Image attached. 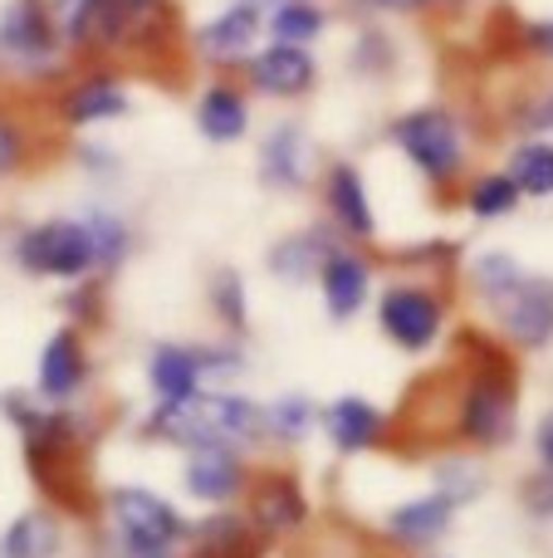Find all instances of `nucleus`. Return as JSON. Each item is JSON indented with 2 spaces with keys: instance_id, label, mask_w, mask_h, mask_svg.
<instances>
[{
  "instance_id": "obj_11",
  "label": "nucleus",
  "mask_w": 553,
  "mask_h": 558,
  "mask_svg": "<svg viewBox=\"0 0 553 558\" xmlns=\"http://www.w3.org/2000/svg\"><path fill=\"white\" fill-rule=\"evenodd\" d=\"M88 377V357H84V338L74 328H59L45 348H39V377L35 392L49 397V402H69V397L84 387Z\"/></svg>"
},
{
  "instance_id": "obj_26",
  "label": "nucleus",
  "mask_w": 553,
  "mask_h": 558,
  "mask_svg": "<svg viewBox=\"0 0 553 558\" xmlns=\"http://www.w3.org/2000/svg\"><path fill=\"white\" fill-rule=\"evenodd\" d=\"M470 275H476V289L490 299V304H495L500 294H509V289H515L519 279H525V270H519V260H515V255H505V251L480 255L476 270H470Z\"/></svg>"
},
{
  "instance_id": "obj_17",
  "label": "nucleus",
  "mask_w": 553,
  "mask_h": 558,
  "mask_svg": "<svg viewBox=\"0 0 553 558\" xmlns=\"http://www.w3.org/2000/svg\"><path fill=\"white\" fill-rule=\"evenodd\" d=\"M64 554V524L54 510H25L0 534V558H59Z\"/></svg>"
},
{
  "instance_id": "obj_1",
  "label": "nucleus",
  "mask_w": 553,
  "mask_h": 558,
  "mask_svg": "<svg viewBox=\"0 0 553 558\" xmlns=\"http://www.w3.org/2000/svg\"><path fill=\"white\" fill-rule=\"evenodd\" d=\"M25 432V461L35 485L45 490L49 505L69 514L94 510V485H88L84 446H78V426L59 412H35V422L20 426Z\"/></svg>"
},
{
  "instance_id": "obj_12",
  "label": "nucleus",
  "mask_w": 553,
  "mask_h": 558,
  "mask_svg": "<svg viewBox=\"0 0 553 558\" xmlns=\"http://www.w3.org/2000/svg\"><path fill=\"white\" fill-rule=\"evenodd\" d=\"M147 383L162 402H192L196 392H206V367H201V353L182 343H162L152 348L147 357Z\"/></svg>"
},
{
  "instance_id": "obj_15",
  "label": "nucleus",
  "mask_w": 553,
  "mask_h": 558,
  "mask_svg": "<svg viewBox=\"0 0 553 558\" xmlns=\"http://www.w3.org/2000/svg\"><path fill=\"white\" fill-rule=\"evenodd\" d=\"M451 514H456V500L451 495H421V500H407L388 514V534L407 549H421V544H437L441 534L451 530Z\"/></svg>"
},
{
  "instance_id": "obj_28",
  "label": "nucleus",
  "mask_w": 553,
  "mask_h": 558,
  "mask_svg": "<svg viewBox=\"0 0 553 558\" xmlns=\"http://www.w3.org/2000/svg\"><path fill=\"white\" fill-rule=\"evenodd\" d=\"M519 206V186L509 177H486L470 186V211L476 216H509Z\"/></svg>"
},
{
  "instance_id": "obj_9",
  "label": "nucleus",
  "mask_w": 553,
  "mask_h": 558,
  "mask_svg": "<svg viewBox=\"0 0 553 558\" xmlns=\"http://www.w3.org/2000/svg\"><path fill=\"white\" fill-rule=\"evenodd\" d=\"M270 534H260L245 514H211L186 534V558H265Z\"/></svg>"
},
{
  "instance_id": "obj_6",
  "label": "nucleus",
  "mask_w": 553,
  "mask_h": 558,
  "mask_svg": "<svg viewBox=\"0 0 553 558\" xmlns=\"http://www.w3.org/2000/svg\"><path fill=\"white\" fill-rule=\"evenodd\" d=\"M378 324L392 343H402L407 353H421V348H431V338L441 333V299L417 284L388 289L382 308H378Z\"/></svg>"
},
{
  "instance_id": "obj_25",
  "label": "nucleus",
  "mask_w": 553,
  "mask_h": 558,
  "mask_svg": "<svg viewBox=\"0 0 553 558\" xmlns=\"http://www.w3.org/2000/svg\"><path fill=\"white\" fill-rule=\"evenodd\" d=\"M270 29H274V45H304V39H314L323 29V10L309 5V0H284L270 15Z\"/></svg>"
},
{
  "instance_id": "obj_33",
  "label": "nucleus",
  "mask_w": 553,
  "mask_h": 558,
  "mask_svg": "<svg viewBox=\"0 0 553 558\" xmlns=\"http://www.w3.org/2000/svg\"><path fill=\"white\" fill-rule=\"evenodd\" d=\"M529 45L544 49V54H553V25H534V29H529Z\"/></svg>"
},
{
  "instance_id": "obj_7",
  "label": "nucleus",
  "mask_w": 553,
  "mask_h": 558,
  "mask_svg": "<svg viewBox=\"0 0 553 558\" xmlns=\"http://www.w3.org/2000/svg\"><path fill=\"white\" fill-rule=\"evenodd\" d=\"M495 308L505 318V333L519 348H544L553 338V279L525 275L509 294L495 299Z\"/></svg>"
},
{
  "instance_id": "obj_18",
  "label": "nucleus",
  "mask_w": 553,
  "mask_h": 558,
  "mask_svg": "<svg viewBox=\"0 0 553 558\" xmlns=\"http://www.w3.org/2000/svg\"><path fill=\"white\" fill-rule=\"evenodd\" d=\"M323 432H329V441L339 446L343 456L368 451L382 436V412L372 402H362V397H339V402L323 412Z\"/></svg>"
},
{
  "instance_id": "obj_8",
  "label": "nucleus",
  "mask_w": 553,
  "mask_h": 558,
  "mask_svg": "<svg viewBox=\"0 0 553 558\" xmlns=\"http://www.w3.org/2000/svg\"><path fill=\"white\" fill-rule=\"evenodd\" d=\"M250 524L260 534H294L309 524V500H304L299 481L294 475H260L250 485Z\"/></svg>"
},
{
  "instance_id": "obj_16",
  "label": "nucleus",
  "mask_w": 553,
  "mask_h": 558,
  "mask_svg": "<svg viewBox=\"0 0 553 558\" xmlns=\"http://www.w3.org/2000/svg\"><path fill=\"white\" fill-rule=\"evenodd\" d=\"M127 88L118 84V78H84V84H74L64 94V104H59V113H64V123L74 128H88V123H108V118H123L127 113Z\"/></svg>"
},
{
  "instance_id": "obj_30",
  "label": "nucleus",
  "mask_w": 553,
  "mask_h": 558,
  "mask_svg": "<svg viewBox=\"0 0 553 558\" xmlns=\"http://www.w3.org/2000/svg\"><path fill=\"white\" fill-rule=\"evenodd\" d=\"M88 231H94V251H98V270H113L127 251V226L118 216H88Z\"/></svg>"
},
{
  "instance_id": "obj_22",
  "label": "nucleus",
  "mask_w": 553,
  "mask_h": 558,
  "mask_svg": "<svg viewBox=\"0 0 553 558\" xmlns=\"http://www.w3.org/2000/svg\"><path fill=\"white\" fill-rule=\"evenodd\" d=\"M329 206H333V216H339L343 231L358 235V241H368V235L378 231V221H372V206H368V186H362L358 167L339 162L329 172Z\"/></svg>"
},
{
  "instance_id": "obj_2",
  "label": "nucleus",
  "mask_w": 553,
  "mask_h": 558,
  "mask_svg": "<svg viewBox=\"0 0 553 558\" xmlns=\"http://www.w3.org/2000/svg\"><path fill=\"white\" fill-rule=\"evenodd\" d=\"M108 514H113L123 549L133 558H176V544L192 534L176 505L162 500L157 490H143V485H118L108 495Z\"/></svg>"
},
{
  "instance_id": "obj_21",
  "label": "nucleus",
  "mask_w": 553,
  "mask_h": 558,
  "mask_svg": "<svg viewBox=\"0 0 553 558\" xmlns=\"http://www.w3.org/2000/svg\"><path fill=\"white\" fill-rule=\"evenodd\" d=\"M323 279V304H329L333 318H353L362 308V299H368V279L372 270L358 260V255H329V265L319 270Z\"/></svg>"
},
{
  "instance_id": "obj_10",
  "label": "nucleus",
  "mask_w": 553,
  "mask_h": 558,
  "mask_svg": "<svg viewBox=\"0 0 553 558\" xmlns=\"http://www.w3.org/2000/svg\"><path fill=\"white\" fill-rule=\"evenodd\" d=\"M182 481H186V495H196V500L225 505L245 490V465L235 461L231 446H196V451L186 456Z\"/></svg>"
},
{
  "instance_id": "obj_19",
  "label": "nucleus",
  "mask_w": 553,
  "mask_h": 558,
  "mask_svg": "<svg viewBox=\"0 0 553 558\" xmlns=\"http://www.w3.org/2000/svg\"><path fill=\"white\" fill-rule=\"evenodd\" d=\"M196 128L211 143H235L250 128V104L245 94H235L231 84H211L201 98H196Z\"/></svg>"
},
{
  "instance_id": "obj_5",
  "label": "nucleus",
  "mask_w": 553,
  "mask_h": 558,
  "mask_svg": "<svg viewBox=\"0 0 553 558\" xmlns=\"http://www.w3.org/2000/svg\"><path fill=\"white\" fill-rule=\"evenodd\" d=\"M59 49V25L49 0H10L0 10V59L10 64H45Z\"/></svg>"
},
{
  "instance_id": "obj_13",
  "label": "nucleus",
  "mask_w": 553,
  "mask_h": 558,
  "mask_svg": "<svg viewBox=\"0 0 553 558\" xmlns=\"http://www.w3.org/2000/svg\"><path fill=\"white\" fill-rule=\"evenodd\" d=\"M255 35H260L255 5L250 0H235V5H225L221 15L211 20V25L196 29V49H201L206 59H216V64H235V59L255 45Z\"/></svg>"
},
{
  "instance_id": "obj_32",
  "label": "nucleus",
  "mask_w": 553,
  "mask_h": 558,
  "mask_svg": "<svg viewBox=\"0 0 553 558\" xmlns=\"http://www.w3.org/2000/svg\"><path fill=\"white\" fill-rule=\"evenodd\" d=\"M534 446H539V461H544V471H553V412L544 416V422H539Z\"/></svg>"
},
{
  "instance_id": "obj_24",
  "label": "nucleus",
  "mask_w": 553,
  "mask_h": 558,
  "mask_svg": "<svg viewBox=\"0 0 553 558\" xmlns=\"http://www.w3.org/2000/svg\"><path fill=\"white\" fill-rule=\"evenodd\" d=\"M505 177L519 186V196H553V147L549 143L519 147Z\"/></svg>"
},
{
  "instance_id": "obj_34",
  "label": "nucleus",
  "mask_w": 553,
  "mask_h": 558,
  "mask_svg": "<svg viewBox=\"0 0 553 558\" xmlns=\"http://www.w3.org/2000/svg\"><path fill=\"white\" fill-rule=\"evenodd\" d=\"M372 5H382V10H411V5H427V0H372Z\"/></svg>"
},
{
  "instance_id": "obj_4",
  "label": "nucleus",
  "mask_w": 553,
  "mask_h": 558,
  "mask_svg": "<svg viewBox=\"0 0 553 558\" xmlns=\"http://www.w3.org/2000/svg\"><path fill=\"white\" fill-rule=\"evenodd\" d=\"M392 133H397L402 153H407L431 182H451V177L460 172V162H466V153H460V128L446 108H417V113H407Z\"/></svg>"
},
{
  "instance_id": "obj_23",
  "label": "nucleus",
  "mask_w": 553,
  "mask_h": 558,
  "mask_svg": "<svg viewBox=\"0 0 553 558\" xmlns=\"http://www.w3.org/2000/svg\"><path fill=\"white\" fill-rule=\"evenodd\" d=\"M329 255H339V251L323 241V231H299L270 251V270L280 279H290V284H299V279H309L314 270H323Z\"/></svg>"
},
{
  "instance_id": "obj_27",
  "label": "nucleus",
  "mask_w": 553,
  "mask_h": 558,
  "mask_svg": "<svg viewBox=\"0 0 553 558\" xmlns=\"http://www.w3.org/2000/svg\"><path fill=\"white\" fill-rule=\"evenodd\" d=\"M265 422H270V436H284V441H299L314 426V407L304 397H280L274 407H265Z\"/></svg>"
},
{
  "instance_id": "obj_29",
  "label": "nucleus",
  "mask_w": 553,
  "mask_h": 558,
  "mask_svg": "<svg viewBox=\"0 0 553 558\" xmlns=\"http://www.w3.org/2000/svg\"><path fill=\"white\" fill-rule=\"evenodd\" d=\"M211 304H216V314H221V324H231V328H245V284H241V275L235 270H216L211 275Z\"/></svg>"
},
{
  "instance_id": "obj_31",
  "label": "nucleus",
  "mask_w": 553,
  "mask_h": 558,
  "mask_svg": "<svg viewBox=\"0 0 553 558\" xmlns=\"http://www.w3.org/2000/svg\"><path fill=\"white\" fill-rule=\"evenodd\" d=\"M25 157H29V143H25V133H20V123L10 113H0V177L25 167Z\"/></svg>"
},
{
  "instance_id": "obj_20",
  "label": "nucleus",
  "mask_w": 553,
  "mask_h": 558,
  "mask_svg": "<svg viewBox=\"0 0 553 558\" xmlns=\"http://www.w3.org/2000/svg\"><path fill=\"white\" fill-rule=\"evenodd\" d=\"M304 167H309V137L299 123H280L265 137L260 177L270 186H304Z\"/></svg>"
},
{
  "instance_id": "obj_14",
  "label": "nucleus",
  "mask_w": 553,
  "mask_h": 558,
  "mask_svg": "<svg viewBox=\"0 0 553 558\" xmlns=\"http://www.w3.org/2000/svg\"><path fill=\"white\" fill-rule=\"evenodd\" d=\"M314 74H319V69H314V59L304 54L299 45H270L265 54H255V64H250L255 88H265V94H274V98L309 94Z\"/></svg>"
},
{
  "instance_id": "obj_3",
  "label": "nucleus",
  "mask_w": 553,
  "mask_h": 558,
  "mask_svg": "<svg viewBox=\"0 0 553 558\" xmlns=\"http://www.w3.org/2000/svg\"><path fill=\"white\" fill-rule=\"evenodd\" d=\"M20 270L29 275H49V279H88L98 270V251H94V231L88 221H45L29 226L15 245Z\"/></svg>"
}]
</instances>
